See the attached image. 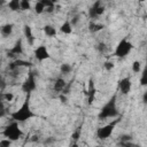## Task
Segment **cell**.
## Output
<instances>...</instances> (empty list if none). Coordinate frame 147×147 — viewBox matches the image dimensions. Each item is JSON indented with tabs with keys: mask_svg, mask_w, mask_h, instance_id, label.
<instances>
[{
	"mask_svg": "<svg viewBox=\"0 0 147 147\" xmlns=\"http://www.w3.org/2000/svg\"><path fill=\"white\" fill-rule=\"evenodd\" d=\"M10 116L14 119V122H17V123H24V122L31 119L32 117L37 116L31 110V107H30V94L26 95V98L24 99V102L22 103V106L17 110L11 113Z\"/></svg>",
	"mask_w": 147,
	"mask_h": 147,
	"instance_id": "cell-1",
	"label": "cell"
},
{
	"mask_svg": "<svg viewBox=\"0 0 147 147\" xmlns=\"http://www.w3.org/2000/svg\"><path fill=\"white\" fill-rule=\"evenodd\" d=\"M119 115L117 107H116V95H113L108 102L101 108V110L98 114L99 119H106V118H114Z\"/></svg>",
	"mask_w": 147,
	"mask_h": 147,
	"instance_id": "cell-2",
	"label": "cell"
},
{
	"mask_svg": "<svg viewBox=\"0 0 147 147\" xmlns=\"http://www.w3.org/2000/svg\"><path fill=\"white\" fill-rule=\"evenodd\" d=\"M23 131L20 129L18 126V123L17 122H13L10 124H8L3 131H2V136L6 138V139H9L11 142L13 141H16L18 139H21L23 137Z\"/></svg>",
	"mask_w": 147,
	"mask_h": 147,
	"instance_id": "cell-3",
	"label": "cell"
},
{
	"mask_svg": "<svg viewBox=\"0 0 147 147\" xmlns=\"http://www.w3.org/2000/svg\"><path fill=\"white\" fill-rule=\"evenodd\" d=\"M132 48H133L132 42L130 40H127L126 38H123L117 44V46L115 48V52H114V55L117 56V57H125L126 55L130 54V52L132 51Z\"/></svg>",
	"mask_w": 147,
	"mask_h": 147,
	"instance_id": "cell-4",
	"label": "cell"
},
{
	"mask_svg": "<svg viewBox=\"0 0 147 147\" xmlns=\"http://www.w3.org/2000/svg\"><path fill=\"white\" fill-rule=\"evenodd\" d=\"M118 122H119V119H114L113 122H110V123H108V124L99 127L96 130V137L99 139H101V140L108 139L113 134V132H114V130H115V127H116V125H117Z\"/></svg>",
	"mask_w": 147,
	"mask_h": 147,
	"instance_id": "cell-5",
	"label": "cell"
},
{
	"mask_svg": "<svg viewBox=\"0 0 147 147\" xmlns=\"http://www.w3.org/2000/svg\"><path fill=\"white\" fill-rule=\"evenodd\" d=\"M22 91L26 94H31L36 88H37V83H36V76H34V72L32 70L29 71L26 78L24 79V82L22 83V86H21Z\"/></svg>",
	"mask_w": 147,
	"mask_h": 147,
	"instance_id": "cell-6",
	"label": "cell"
},
{
	"mask_svg": "<svg viewBox=\"0 0 147 147\" xmlns=\"http://www.w3.org/2000/svg\"><path fill=\"white\" fill-rule=\"evenodd\" d=\"M106 8L105 6L101 5V1H95L88 9V16L90 18H96L99 16H101L105 13Z\"/></svg>",
	"mask_w": 147,
	"mask_h": 147,
	"instance_id": "cell-7",
	"label": "cell"
},
{
	"mask_svg": "<svg viewBox=\"0 0 147 147\" xmlns=\"http://www.w3.org/2000/svg\"><path fill=\"white\" fill-rule=\"evenodd\" d=\"M34 57L39 61V62H42V61H45V60H48L49 57H51V55H49V52H48V49L46 48V46L45 45H40V46H38L36 49H34Z\"/></svg>",
	"mask_w": 147,
	"mask_h": 147,
	"instance_id": "cell-8",
	"label": "cell"
},
{
	"mask_svg": "<svg viewBox=\"0 0 147 147\" xmlns=\"http://www.w3.org/2000/svg\"><path fill=\"white\" fill-rule=\"evenodd\" d=\"M131 87H132V82L130 77H124L121 80H118V88L122 94L127 95L131 91Z\"/></svg>",
	"mask_w": 147,
	"mask_h": 147,
	"instance_id": "cell-9",
	"label": "cell"
},
{
	"mask_svg": "<svg viewBox=\"0 0 147 147\" xmlns=\"http://www.w3.org/2000/svg\"><path fill=\"white\" fill-rule=\"evenodd\" d=\"M23 53V42H22V39H17L14 44V46L7 52V56L8 57H15L17 55H21Z\"/></svg>",
	"mask_w": 147,
	"mask_h": 147,
	"instance_id": "cell-10",
	"label": "cell"
},
{
	"mask_svg": "<svg viewBox=\"0 0 147 147\" xmlns=\"http://www.w3.org/2000/svg\"><path fill=\"white\" fill-rule=\"evenodd\" d=\"M21 67H25V68H31L32 67V63L29 62V61H24V60H21V59H16L14 61H11L8 65V69L10 71H15L16 69L21 68Z\"/></svg>",
	"mask_w": 147,
	"mask_h": 147,
	"instance_id": "cell-11",
	"label": "cell"
},
{
	"mask_svg": "<svg viewBox=\"0 0 147 147\" xmlns=\"http://www.w3.org/2000/svg\"><path fill=\"white\" fill-rule=\"evenodd\" d=\"M95 93H96V88H95V86H94L93 79L91 78V79L88 80V88H87V103H88V105H92V103H93Z\"/></svg>",
	"mask_w": 147,
	"mask_h": 147,
	"instance_id": "cell-12",
	"label": "cell"
},
{
	"mask_svg": "<svg viewBox=\"0 0 147 147\" xmlns=\"http://www.w3.org/2000/svg\"><path fill=\"white\" fill-rule=\"evenodd\" d=\"M23 32H24V37L26 38V41L30 46H33L34 45V36H33V32H32V29L30 25H24L23 26Z\"/></svg>",
	"mask_w": 147,
	"mask_h": 147,
	"instance_id": "cell-13",
	"label": "cell"
},
{
	"mask_svg": "<svg viewBox=\"0 0 147 147\" xmlns=\"http://www.w3.org/2000/svg\"><path fill=\"white\" fill-rule=\"evenodd\" d=\"M65 87H67V83L63 78L59 77V78L55 79L54 85H53V88H54L55 92H63L65 90Z\"/></svg>",
	"mask_w": 147,
	"mask_h": 147,
	"instance_id": "cell-14",
	"label": "cell"
},
{
	"mask_svg": "<svg viewBox=\"0 0 147 147\" xmlns=\"http://www.w3.org/2000/svg\"><path fill=\"white\" fill-rule=\"evenodd\" d=\"M13 30H14L13 23H6V24L1 25V28H0V32L3 37H9L13 33Z\"/></svg>",
	"mask_w": 147,
	"mask_h": 147,
	"instance_id": "cell-15",
	"label": "cell"
},
{
	"mask_svg": "<svg viewBox=\"0 0 147 147\" xmlns=\"http://www.w3.org/2000/svg\"><path fill=\"white\" fill-rule=\"evenodd\" d=\"M42 31H44L45 36L48 37V38H53V37H55L56 33H57L55 26H53V25H51V24H46V25H44Z\"/></svg>",
	"mask_w": 147,
	"mask_h": 147,
	"instance_id": "cell-16",
	"label": "cell"
},
{
	"mask_svg": "<svg viewBox=\"0 0 147 147\" xmlns=\"http://www.w3.org/2000/svg\"><path fill=\"white\" fill-rule=\"evenodd\" d=\"M60 31H61L62 33H64V34H70V33H72V25L70 24V21H69V20L64 21V22L61 24Z\"/></svg>",
	"mask_w": 147,
	"mask_h": 147,
	"instance_id": "cell-17",
	"label": "cell"
},
{
	"mask_svg": "<svg viewBox=\"0 0 147 147\" xmlns=\"http://www.w3.org/2000/svg\"><path fill=\"white\" fill-rule=\"evenodd\" d=\"M103 28H105V26H103V24L95 23V22H93V21H91V22L88 23V31H90L91 33L99 32V31H101Z\"/></svg>",
	"mask_w": 147,
	"mask_h": 147,
	"instance_id": "cell-18",
	"label": "cell"
},
{
	"mask_svg": "<svg viewBox=\"0 0 147 147\" xmlns=\"http://www.w3.org/2000/svg\"><path fill=\"white\" fill-rule=\"evenodd\" d=\"M40 2L44 5L46 13H53L54 11V8H55V2L54 1H52V0H40Z\"/></svg>",
	"mask_w": 147,
	"mask_h": 147,
	"instance_id": "cell-19",
	"label": "cell"
},
{
	"mask_svg": "<svg viewBox=\"0 0 147 147\" xmlns=\"http://www.w3.org/2000/svg\"><path fill=\"white\" fill-rule=\"evenodd\" d=\"M8 8L13 11H18L21 10V7H20V1L18 0H10L8 3H7Z\"/></svg>",
	"mask_w": 147,
	"mask_h": 147,
	"instance_id": "cell-20",
	"label": "cell"
},
{
	"mask_svg": "<svg viewBox=\"0 0 147 147\" xmlns=\"http://www.w3.org/2000/svg\"><path fill=\"white\" fill-rule=\"evenodd\" d=\"M60 71H61V74L69 75V74L72 71V67H71L69 63H63V64H61V67H60Z\"/></svg>",
	"mask_w": 147,
	"mask_h": 147,
	"instance_id": "cell-21",
	"label": "cell"
},
{
	"mask_svg": "<svg viewBox=\"0 0 147 147\" xmlns=\"http://www.w3.org/2000/svg\"><path fill=\"white\" fill-rule=\"evenodd\" d=\"M80 133H82V125H79L71 134V139L74 140V142H77V140L80 138Z\"/></svg>",
	"mask_w": 147,
	"mask_h": 147,
	"instance_id": "cell-22",
	"label": "cell"
},
{
	"mask_svg": "<svg viewBox=\"0 0 147 147\" xmlns=\"http://www.w3.org/2000/svg\"><path fill=\"white\" fill-rule=\"evenodd\" d=\"M20 7L21 10H29L31 9V3L29 0H20Z\"/></svg>",
	"mask_w": 147,
	"mask_h": 147,
	"instance_id": "cell-23",
	"label": "cell"
},
{
	"mask_svg": "<svg viewBox=\"0 0 147 147\" xmlns=\"http://www.w3.org/2000/svg\"><path fill=\"white\" fill-rule=\"evenodd\" d=\"M45 11V7H44V5L40 2V1H38V2H36V5H34V13L36 14H42Z\"/></svg>",
	"mask_w": 147,
	"mask_h": 147,
	"instance_id": "cell-24",
	"label": "cell"
},
{
	"mask_svg": "<svg viewBox=\"0 0 147 147\" xmlns=\"http://www.w3.org/2000/svg\"><path fill=\"white\" fill-rule=\"evenodd\" d=\"M140 69H141V63H140V61H138V60L133 61V63H132V71L136 72V74H138V72L140 71Z\"/></svg>",
	"mask_w": 147,
	"mask_h": 147,
	"instance_id": "cell-25",
	"label": "cell"
},
{
	"mask_svg": "<svg viewBox=\"0 0 147 147\" xmlns=\"http://www.w3.org/2000/svg\"><path fill=\"white\" fill-rule=\"evenodd\" d=\"M140 84H141V86H146L147 85V71L146 70H142L141 78H140Z\"/></svg>",
	"mask_w": 147,
	"mask_h": 147,
	"instance_id": "cell-26",
	"label": "cell"
},
{
	"mask_svg": "<svg viewBox=\"0 0 147 147\" xmlns=\"http://www.w3.org/2000/svg\"><path fill=\"white\" fill-rule=\"evenodd\" d=\"M103 67H105V69H106L107 71H110V70H113V69H114L115 64H114L111 61H106V62H105V64H103Z\"/></svg>",
	"mask_w": 147,
	"mask_h": 147,
	"instance_id": "cell-27",
	"label": "cell"
},
{
	"mask_svg": "<svg viewBox=\"0 0 147 147\" xmlns=\"http://www.w3.org/2000/svg\"><path fill=\"white\" fill-rule=\"evenodd\" d=\"M10 145H11V141L9 140V139H1L0 140V147H10Z\"/></svg>",
	"mask_w": 147,
	"mask_h": 147,
	"instance_id": "cell-28",
	"label": "cell"
},
{
	"mask_svg": "<svg viewBox=\"0 0 147 147\" xmlns=\"http://www.w3.org/2000/svg\"><path fill=\"white\" fill-rule=\"evenodd\" d=\"M3 99H5L6 101L10 102V101H13V99H14V94H13V93H10V92L5 93V94H3Z\"/></svg>",
	"mask_w": 147,
	"mask_h": 147,
	"instance_id": "cell-29",
	"label": "cell"
},
{
	"mask_svg": "<svg viewBox=\"0 0 147 147\" xmlns=\"http://www.w3.org/2000/svg\"><path fill=\"white\" fill-rule=\"evenodd\" d=\"M78 21H79V16H74V17L70 20V24H71L72 26H75V25H77Z\"/></svg>",
	"mask_w": 147,
	"mask_h": 147,
	"instance_id": "cell-30",
	"label": "cell"
},
{
	"mask_svg": "<svg viewBox=\"0 0 147 147\" xmlns=\"http://www.w3.org/2000/svg\"><path fill=\"white\" fill-rule=\"evenodd\" d=\"M6 115V108L2 102H0V117H3Z\"/></svg>",
	"mask_w": 147,
	"mask_h": 147,
	"instance_id": "cell-31",
	"label": "cell"
},
{
	"mask_svg": "<svg viewBox=\"0 0 147 147\" xmlns=\"http://www.w3.org/2000/svg\"><path fill=\"white\" fill-rule=\"evenodd\" d=\"M130 140H131V136H122V138H121L122 142H129Z\"/></svg>",
	"mask_w": 147,
	"mask_h": 147,
	"instance_id": "cell-32",
	"label": "cell"
},
{
	"mask_svg": "<svg viewBox=\"0 0 147 147\" xmlns=\"http://www.w3.org/2000/svg\"><path fill=\"white\" fill-rule=\"evenodd\" d=\"M98 48H99L100 52H105V51L107 49V47H106V45H105L103 42H100V44L98 45Z\"/></svg>",
	"mask_w": 147,
	"mask_h": 147,
	"instance_id": "cell-33",
	"label": "cell"
},
{
	"mask_svg": "<svg viewBox=\"0 0 147 147\" xmlns=\"http://www.w3.org/2000/svg\"><path fill=\"white\" fill-rule=\"evenodd\" d=\"M60 100H61L62 103H65V102H67V96L63 95V94H61V95H60Z\"/></svg>",
	"mask_w": 147,
	"mask_h": 147,
	"instance_id": "cell-34",
	"label": "cell"
},
{
	"mask_svg": "<svg viewBox=\"0 0 147 147\" xmlns=\"http://www.w3.org/2000/svg\"><path fill=\"white\" fill-rule=\"evenodd\" d=\"M142 102H144V103L147 102V92H145L144 95H142Z\"/></svg>",
	"mask_w": 147,
	"mask_h": 147,
	"instance_id": "cell-35",
	"label": "cell"
},
{
	"mask_svg": "<svg viewBox=\"0 0 147 147\" xmlns=\"http://www.w3.org/2000/svg\"><path fill=\"white\" fill-rule=\"evenodd\" d=\"M31 140H32V141H38V137H37V136H33Z\"/></svg>",
	"mask_w": 147,
	"mask_h": 147,
	"instance_id": "cell-36",
	"label": "cell"
},
{
	"mask_svg": "<svg viewBox=\"0 0 147 147\" xmlns=\"http://www.w3.org/2000/svg\"><path fill=\"white\" fill-rule=\"evenodd\" d=\"M70 147H78V144H77V142H74V144H72Z\"/></svg>",
	"mask_w": 147,
	"mask_h": 147,
	"instance_id": "cell-37",
	"label": "cell"
},
{
	"mask_svg": "<svg viewBox=\"0 0 147 147\" xmlns=\"http://www.w3.org/2000/svg\"><path fill=\"white\" fill-rule=\"evenodd\" d=\"M2 5H5V1L3 0H0V6H2Z\"/></svg>",
	"mask_w": 147,
	"mask_h": 147,
	"instance_id": "cell-38",
	"label": "cell"
},
{
	"mask_svg": "<svg viewBox=\"0 0 147 147\" xmlns=\"http://www.w3.org/2000/svg\"><path fill=\"white\" fill-rule=\"evenodd\" d=\"M114 147H119V146H114Z\"/></svg>",
	"mask_w": 147,
	"mask_h": 147,
	"instance_id": "cell-39",
	"label": "cell"
}]
</instances>
